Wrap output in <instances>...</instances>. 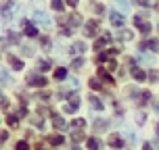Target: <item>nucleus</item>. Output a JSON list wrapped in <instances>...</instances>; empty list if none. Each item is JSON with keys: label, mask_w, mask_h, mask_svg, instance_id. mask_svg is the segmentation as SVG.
<instances>
[{"label": "nucleus", "mask_w": 159, "mask_h": 150, "mask_svg": "<svg viewBox=\"0 0 159 150\" xmlns=\"http://www.w3.org/2000/svg\"><path fill=\"white\" fill-rule=\"evenodd\" d=\"M23 27H25V33L30 36V38H36L38 36V32H36V27H34L30 21H23Z\"/></svg>", "instance_id": "9d476101"}, {"label": "nucleus", "mask_w": 159, "mask_h": 150, "mask_svg": "<svg viewBox=\"0 0 159 150\" xmlns=\"http://www.w3.org/2000/svg\"><path fill=\"white\" fill-rule=\"evenodd\" d=\"M159 79V73L157 71H151V81H157Z\"/></svg>", "instance_id": "c756f323"}, {"label": "nucleus", "mask_w": 159, "mask_h": 150, "mask_svg": "<svg viewBox=\"0 0 159 150\" xmlns=\"http://www.w3.org/2000/svg\"><path fill=\"white\" fill-rule=\"evenodd\" d=\"M38 150H42V148H40V146H38Z\"/></svg>", "instance_id": "c9c22d12"}, {"label": "nucleus", "mask_w": 159, "mask_h": 150, "mask_svg": "<svg viewBox=\"0 0 159 150\" xmlns=\"http://www.w3.org/2000/svg\"><path fill=\"white\" fill-rule=\"evenodd\" d=\"M50 6L61 13V11H63V0H52V2H50Z\"/></svg>", "instance_id": "6ab92c4d"}, {"label": "nucleus", "mask_w": 159, "mask_h": 150, "mask_svg": "<svg viewBox=\"0 0 159 150\" xmlns=\"http://www.w3.org/2000/svg\"><path fill=\"white\" fill-rule=\"evenodd\" d=\"M147 100H151V92H147V90H144V92H140V96H138V102L147 104Z\"/></svg>", "instance_id": "f3484780"}, {"label": "nucleus", "mask_w": 159, "mask_h": 150, "mask_svg": "<svg viewBox=\"0 0 159 150\" xmlns=\"http://www.w3.org/2000/svg\"><path fill=\"white\" fill-rule=\"evenodd\" d=\"M84 125H86V121H84V119H75V121H73V127H80V129H82Z\"/></svg>", "instance_id": "bb28decb"}, {"label": "nucleus", "mask_w": 159, "mask_h": 150, "mask_svg": "<svg viewBox=\"0 0 159 150\" xmlns=\"http://www.w3.org/2000/svg\"><path fill=\"white\" fill-rule=\"evenodd\" d=\"M132 77H134L136 81H144L147 75H144V71L140 69V67H132Z\"/></svg>", "instance_id": "6e6552de"}, {"label": "nucleus", "mask_w": 159, "mask_h": 150, "mask_svg": "<svg viewBox=\"0 0 159 150\" xmlns=\"http://www.w3.org/2000/svg\"><path fill=\"white\" fill-rule=\"evenodd\" d=\"M80 67H84V58H75L71 63V69H80Z\"/></svg>", "instance_id": "4be33fe9"}, {"label": "nucleus", "mask_w": 159, "mask_h": 150, "mask_svg": "<svg viewBox=\"0 0 159 150\" xmlns=\"http://www.w3.org/2000/svg\"><path fill=\"white\" fill-rule=\"evenodd\" d=\"M136 4H140V6H151L149 0H136Z\"/></svg>", "instance_id": "c85d7f7f"}, {"label": "nucleus", "mask_w": 159, "mask_h": 150, "mask_svg": "<svg viewBox=\"0 0 159 150\" xmlns=\"http://www.w3.org/2000/svg\"><path fill=\"white\" fill-rule=\"evenodd\" d=\"M52 125H55V129H61V131H63V129H67V123H65L63 121V117H52Z\"/></svg>", "instance_id": "1a4fd4ad"}, {"label": "nucleus", "mask_w": 159, "mask_h": 150, "mask_svg": "<svg viewBox=\"0 0 159 150\" xmlns=\"http://www.w3.org/2000/svg\"><path fill=\"white\" fill-rule=\"evenodd\" d=\"M109 21L115 27H124V15H119V13H109Z\"/></svg>", "instance_id": "423d86ee"}, {"label": "nucleus", "mask_w": 159, "mask_h": 150, "mask_svg": "<svg viewBox=\"0 0 159 150\" xmlns=\"http://www.w3.org/2000/svg\"><path fill=\"white\" fill-rule=\"evenodd\" d=\"M7 106H8V98H7V96H2V109H7Z\"/></svg>", "instance_id": "2f4dec72"}, {"label": "nucleus", "mask_w": 159, "mask_h": 150, "mask_svg": "<svg viewBox=\"0 0 159 150\" xmlns=\"http://www.w3.org/2000/svg\"><path fill=\"white\" fill-rule=\"evenodd\" d=\"M90 88H92V90H101V81H98V79H90Z\"/></svg>", "instance_id": "5701e85b"}, {"label": "nucleus", "mask_w": 159, "mask_h": 150, "mask_svg": "<svg viewBox=\"0 0 159 150\" xmlns=\"http://www.w3.org/2000/svg\"><path fill=\"white\" fill-rule=\"evenodd\" d=\"M73 48H75L78 52H86V44H84V42H73Z\"/></svg>", "instance_id": "aec40b11"}, {"label": "nucleus", "mask_w": 159, "mask_h": 150, "mask_svg": "<svg viewBox=\"0 0 159 150\" xmlns=\"http://www.w3.org/2000/svg\"><path fill=\"white\" fill-rule=\"evenodd\" d=\"M107 144H109L111 148H124V140L119 138V134H111L107 138Z\"/></svg>", "instance_id": "f03ea898"}, {"label": "nucleus", "mask_w": 159, "mask_h": 150, "mask_svg": "<svg viewBox=\"0 0 159 150\" xmlns=\"http://www.w3.org/2000/svg\"><path fill=\"white\" fill-rule=\"evenodd\" d=\"M107 125H109V121L107 119H98V121H94V129H107Z\"/></svg>", "instance_id": "dca6fc26"}, {"label": "nucleus", "mask_w": 159, "mask_h": 150, "mask_svg": "<svg viewBox=\"0 0 159 150\" xmlns=\"http://www.w3.org/2000/svg\"><path fill=\"white\" fill-rule=\"evenodd\" d=\"M7 140H8V131L4 129V131H2V142H7Z\"/></svg>", "instance_id": "473e14b6"}, {"label": "nucleus", "mask_w": 159, "mask_h": 150, "mask_svg": "<svg viewBox=\"0 0 159 150\" xmlns=\"http://www.w3.org/2000/svg\"><path fill=\"white\" fill-rule=\"evenodd\" d=\"M86 146H88L90 150H98V148H101V142H98L96 138H90V140L86 142Z\"/></svg>", "instance_id": "4468645a"}, {"label": "nucleus", "mask_w": 159, "mask_h": 150, "mask_svg": "<svg viewBox=\"0 0 159 150\" xmlns=\"http://www.w3.org/2000/svg\"><path fill=\"white\" fill-rule=\"evenodd\" d=\"M7 121L11 123V125H17V115H8V117H7Z\"/></svg>", "instance_id": "cd10ccee"}, {"label": "nucleus", "mask_w": 159, "mask_h": 150, "mask_svg": "<svg viewBox=\"0 0 159 150\" xmlns=\"http://www.w3.org/2000/svg\"><path fill=\"white\" fill-rule=\"evenodd\" d=\"M73 140L75 142H82L84 140V131H73Z\"/></svg>", "instance_id": "a878e982"}, {"label": "nucleus", "mask_w": 159, "mask_h": 150, "mask_svg": "<svg viewBox=\"0 0 159 150\" xmlns=\"http://www.w3.org/2000/svg\"><path fill=\"white\" fill-rule=\"evenodd\" d=\"M88 100H90V104H92V109H96V111H103V109H105V104L101 102V98H96V96H90Z\"/></svg>", "instance_id": "9b49d317"}, {"label": "nucleus", "mask_w": 159, "mask_h": 150, "mask_svg": "<svg viewBox=\"0 0 159 150\" xmlns=\"http://www.w3.org/2000/svg\"><path fill=\"white\" fill-rule=\"evenodd\" d=\"M50 69V63L48 61H38V73H46Z\"/></svg>", "instance_id": "2eb2a0df"}, {"label": "nucleus", "mask_w": 159, "mask_h": 150, "mask_svg": "<svg viewBox=\"0 0 159 150\" xmlns=\"http://www.w3.org/2000/svg\"><path fill=\"white\" fill-rule=\"evenodd\" d=\"M7 61L11 63V67H13L15 71H23V61H19L17 56H13V54H7Z\"/></svg>", "instance_id": "20e7f679"}, {"label": "nucleus", "mask_w": 159, "mask_h": 150, "mask_svg": "<svg viewBox=\"0 0 159 150\" xmlns=\"http://www.w3.org/2000/svg\"><path fill=\"white\" fill-rule=\"evenodd\" d=\"M96 32H98V21H96V19L84 25V33H86L88 38H94V36H96Z\"/></svg>", "instance_id": "f257e3e1"}, {"label": "nucleus", "mask_w": 159, "mask_h": 150, "mask_svg": "<svg viewBox=\"0 0 159 150\" xmlns=\"http://www.w3.org/2000/svg\"><path fill=\"white\" fill-rule=\"evenodd\" d=\"M65 2H67V4H69V6H73V8L78 6V0H65Z\"/></svg>", "instance_id": "7c9ffc66"}, {"label": "nucleus", "mask_w": 159, "mask_h": 150, "mask_svg": "<svg viewBox=\"0 0 159 150\" xmlns=\"http://www.w3.org/2000/svg\"><path fill=\"white\" fill-rule=\"evenodd\" d=\"M67 23H69V27H78V25H82V17H80V15L67 17Z\"/></svg>", "instance_id": "f8f14e48"}, {"label": "nucleus", "mask_w": 159, "mask_h": 150, "mask_svg": "<svg viewBox=\"0 0 159 150\" xmlns=\"http://www.w3.org/2000/svg\"><path fill=\"white\" fill-rule=\"evenodd\" d=\"M15 150H30V144H27V142H19L15 146Z\"/></svg>", "instance_id": "393cba45"}, {"label": "nucleus", "mask_w": 159, "mask_h": 150, "mask_svg": "<svg viewBox=\"0 0 159 150\" xmlns=\"http://www.w3.org/2000/svg\"><path fill=\"white\" fill-rule=\"evenodd\" d=\"M71 150H80V148H78V146H73V148H71Z\"/></svg>", "instance_id": "f704fd0d"}, {"label": "nucleus", "mask_w": 159, "mask_h": 150, "mask_svg": "<svg viewBox=\"0 0 159 150\" xmlns=\"http://www.w3.org/2000/svg\"><path fill=\"white\" fill-rule=\"evenodd\" d=\"M140 50H153V52H159V42H157V40L143 42V44H140Z\"/></svg>", "instance_id": "39448f33"}, {"label": "nucleus", "mask_w": 159, "mask_h": 150, "mask_svg": "<svg viewBox=\"0 0 159 150\" xmlns=\"http://www.w3.org/2000/svg\"><path fill=\"white\" fill-rule=\"evenodd\" d=\"M136 27H138V32L143 33V36H149V33H151V23H147V21H140V23L136 25Z\"/></svg>", "instance_id": "0eeeda50"}, {"label": "nucleus", "mask_w": 159, "mask_h": 150, "mask_svg": "<svg viewBox=\"0 0 159 150\" xmlns=\"http://www.w3.org/2000/svg\"><path fill=\"white\" fill-rule=\"evenodd\" d=\"M157 29H159V27H157Z\"/></svg>", "instance_id": "e433bc0d"}, {"label": "nucleus", "mask_w": 159, "mask_h": 150, "mask_svg": "<svg viewBox=\"0 0 159 150\" xmlns=\"http://www.w3.org/2000/svg\"><path fill=\"white\" fill-rule=\"evenodd\" d=\"M48 142L52 144V146H61V144H63V135H61V134L50 135V138H48Z\"/></svg>", "instance_id": "ddd939ff"}, {"label": "nucleus", "mask_w": 159, "mask_h": 150, "mask_svg": "<svg viewBox=\"0 0 159 150\" xmlns=\"http://www.w3.org/2000/svg\"><path fill=\"white\" fill-rule=\"evenodd\" d=\"M143 150H153V146H151V144H149V142H147V144H144V146H143Z\"/></svg>", "instance_id": "72a5a7b5"}, {"label": "nucleus", "mask_w": 159, "mask_h": 150, "mask_svg": "<svg viewBox=\"0 0 159 150\" xmlns=\"http://www.w3.org/2000/svg\"><path fill=\"white\" fill-rule=\"evenodd\" d=\"M98 77L101 79H105V81H109V84H113V79H111V75L105 71V69H98Z\"/></svg>", "instance_id": "a211bd4d"}, {"label": "nucleus", "mask_w": 159, "mask_h": 150, "mask_svg": "<svg viewBox=\"0 0 159 150\" xmlns=\"http://www.w3.org/2000/svg\"><path fill=\"white\" fill-rule=\"evenodd\" d=\"M67 77V71H65V69H57L55 71V79H65Z\"/></svg>", "instance_id": "412c9836"}, {"label": "nucleus", "mask_w": 159, "mask_h": 150, "mask_svg": "<svg viewBox=\"0 0 159 150\" xmlns=\"http://www.w3.org/2000/svg\"><path fill=\"white\" fill-rule=\"evenodd\" d=\"M27 84L32 88H42V86H46V79L40 77V75H30V77H27Z\"/></svg>", "instance_id": "7ed1b4c3"}, {"label": "nucleus", "mask_w": 159, "mask_h": 150, "mask_svg": "<svg viewBox=\"0 0 159 150\" xmlns=\"http://www.w3.org/2000/svg\"><path fill=\"white\" fill-rule=\"evenodd\" d=\"M69 102H73V106L78 109V106H80V98H78V94H71V96H69Z\"/></svg>", "instance_id": "b1692460"}]
</instances>
